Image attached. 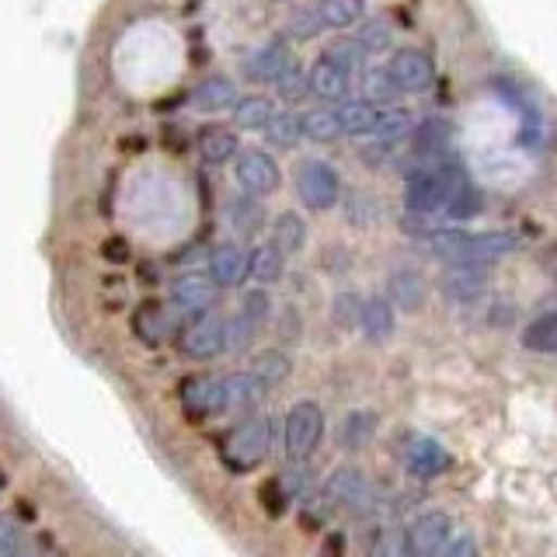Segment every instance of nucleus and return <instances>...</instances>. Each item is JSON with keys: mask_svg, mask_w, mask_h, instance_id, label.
I'll list each match as a JSON object with an SVG mask.
<instances>
[{"mask_svg": "<svg viewBox=\"0 0 557 557\" xmlns=\"http://www.w3.org/2000/svg\"><path fill=\"white\" fill-rule=\"evenodd\" d=\"M286 32L293 35V39H318V35L324 32V22H321L318 8H300V11H293V14H289V22H286Z\"/></svg>", "mask_w": 557, "mask_h": 557, "instance_id": "58836bf2", "label": "nucleus"}, {"mask_svg": "<svg viewBox=\"0 0 557 557\" xmlns=\"http://www.w3.org/2000/svg\"><path fill=\"white\" fill-rule=\"evenodd\" d=\"M136 335L144 338L147 345H161L171 335V318L161 307L147 304L144 310L136 313Z\"/></svg>", "mask_w": 557, "mask_h": 557, "instance_id": "2f4dec72", "label": "nucleus"}, {"mask_svg": "<svg viewBox=\"0 0 557 557\" xmlns=\"http://www.w3.org/2000/svg\"><path fill=\"white\" fill-rule=\"evenodd\" d=\"M275 115V104L269 98H240L234 104V126L244 133H265Z\"/></svg>", "mask_w": 557, "mask_h": 557, "instance_id": "b1692460", "label": "nucleus"}, {"mask_svg": "<svg viewBox=\"0 0 557 557\" xmlns=\"http://www.w3.org/2000/svg\"><path fill=\"white\" fill-rule=\"evenodd\" d=\"M443 557H478V544L470 536H460L449 547H443Z\"/></svg>", "mask_w": 557, "mask_h": 557, "instance_id": "49530a36", "label": "nucleus"}, {"mask_svg": "<svg viewBox=\"0 0 557 557\" xmlns=\"http://www.w3.org/2000/svg\"><path fill=\"white\" fill-rule=\"evenodd\" d=\"M275 91H278V98H286V101H300V98L310 91L307 70L293 60V63L283 70V74H278V81H275Z\"/></svg>", "mask_w": 557, "mask_h": 557, "instance_id": "e433bc0d", "label": "nucleus"}, {"mask_svg": "<svg viewBox=\"0 0 557 557\" xmlns=\"http://www.w3.org/2000/svg\"><path fill=\"white\" fill-rule=\"evenodd\" d=\"M335 112H338L345 136H373L376 115H380L373 101H342Z\"/></svg>", "mask_w": 557, "mask_h": 557, "instance_id": "5701e85b", "label": "nucleus"}, {"mask_svg": "<svg viewBox=\"0 0 557 557\" xmlns=\"http://www.w3.org/2000/svg\"><path fill=\"white\" fill-rule=\"evenodd\" d=\"M231 223H234V231L240 237H251L261 231V223H265V216H261V206L255 196H244L231 206Z\"/></svg>", "mask_w": 557, "mask_h": 557, "instance_id": "f704fd0d", "label": "nucleus"}, {"mask_svg": "<svg viewBox=\"0 0 557 557\" xmlns=\"http://www.w3.org/2000/svg\"><path fill=\"white\" fill-rule=\"evenodd\" d=\"M296 196H300V202L307 209H313V213H327V209H335V202L342 199L338 171L327 161L307 157V161H300V168H296Z\"/></svg>", "mask_w": 557, "mask_h": 557, "instance_id": "20e7f679", "label": "nucleus"}, {"mask_svg": "<svg viewBox=\"0 0 557 557\" xmlns=\"http://www.w3.org/2000/svg\"><path fill=\"white\" fill-rule=\"evenodd\" d=\"M449 467V453L435 440H414L408 446V470L414 478H440Z\"/></svg>", "mask_w": 557, "mask_h": 557, "instance_id": "aec40b11", "label": "nucleus"}, {"mask_svg": "<svg viewBox=\"0 0 557 557\" xmlns=\"http://www.w3.org/2000/svg\"><path fill=\"white\" fill-rule=\"evenodd\" d=\"M321 435H324L321 405H313V400H300V405L289 408L286 425H283V446H286V457L293 463H304L310 453L318 449Z\"/></svg>", "mask_w": 557, "mask_h": 557, "instance_id": "39448f33", "label": "nucleus"}, {"mask_svg": "<svg viewBox=\"0 0 557 557\" xmlns=\"http://www.w3.org/2000/svg\"><path fill=\"white\" fill-rule=\"evenodd\" d=\"M387 296H391L394 307L414 313V310H422L425 300H429V283L411 269H397L387 278Z\"/></svg>", "mask_w": 557, "mask_h": 557, "instance_id": "dca6fc26", "label": "nucleus"}, {"mask_svg": "<svg viewBox=\"0 0 557 557\" xmlns=\"http://www.w3.org/2000/svg\"><path fill=\"white\" fill-rule=\"evenodd\" d=\"M359 310H362V300H359V296L345 293V296H338V304H335V318H338V324L352 327V324H359Z\"/></svg>", "mask_w": 557, "mask_h": 557, "instance_id": "a18cd8bd", "label": "nucleus"}, {"mask_svg": "<svg viewBox=\"0 0 557 557\" xmlns=\"http://www.w3.org/2000/svg\"><path fill=\"white\" fill-rule=\"evenodd\" d=\"M269 391L251 373H234L226 376V411H240V408H255Z\"/></svg>", "mask_w": 557, "mask_h": 557, "instance_id": "cd10ccee", "label": "nucleus"}, {"mask_svg": "<svg viewBox=\"0 0 557 557\" xmlns=\"http://www.w3.org/2000/svg\"><path fill=\"white\" fill-rule=\"evenodd\" d=\"M373 432H376V418L370 411H356V414H348L345 418V429H342V440L348 449H359L373 440Z\"/></svg>", "mask_w": 557, "mask_h": 557, "instance_id": "c9c22d12", "label": "nucleus"}, {"mask_svg": "<svg viewBox=\"0 0 557 557\" xmlns=\"http://www.w3.org/2000/svg\"><path fill=\"white\" fill-rule=\"evenodd\" d=\"M293 63V52H289V46L283 42V39H272V42H261L258 49H255V57L248 60V74H251V81H258V84H275L278 81V74Z\"/></svg>", "mask_w": 557, "mask_h": 557, "instance_id": "2eb2a0df", "label": "nucleus"}, {"mask_svg": "<svg viewBox=\"0 0 557 557\" xmlns=\"http://www.w3.org/2000/svg\"><path fill=\"white\" fill-rule=\"evenodd\" d=\"M286 272V255L275 248V244H258V248L251 251V278H258L261 286H272L278 283Z\"/></svg>", "mask_w": 557, "mask_h": 557, "instance_id": "a878e982", "label": "nucleus"}, {"mask_svg": "<svg viewBox=\"0 0 557 557\" xmlns=\"http://www.w3.org/2000/svg\"><path fill=\"white\" fill-rule=\"evenodd\" d=\"M272 244L283 255H296L304 251L307 244V223L300 213H293V209H286V213H278L275 223H272Z\"/></svg>", "mask_w": 557, "mask_h": 557, "instance_id": "4be33fe9", "label": "nucleus"}, {"mask_svg": "<svg viewBox=\"0 0 557 557\" xmlns=\"http://www.w3.org/2000/svg\"><path fill=\"white\" fill-rule=\"evenodd\" d=\"M234 178L244 196L261 199L283 185V171H278L275 157H269L265 150H240L234 161Z\"/></svg>", "mask_w": 557, "mask_h": 557, "instance_id": "0eeeda50", "label": "nucleus"}, {"mask_svg": "<svg viewBox=\"0 0 557 557\" xmlns=\"http://www.w3.org/2000/svg\"><path fill=\"white\" fill-rule=\"evenodd\" d=\"M327 57L335 60V63H342V66L348 70V74H359V70L366 66V49H362L356 39H352V42H348V39L335 42V46L327 49Z\"/></svg>", "mask_w": 557, "mask_h": 557, "instance_id": "79ce46f5", "label": "nucleus"}, {"mask_svg": "<svg viewBox=\"0 0 557 557\" xmlns=\"http://www.w3.org/2000/svg\"><path fill=\"white\" fill-rule=\"evenodd\" d=\"M484 286H487V275L481 265H453V272L443 278V293L457 304L478 300V296L484 293Z\"/></svg>", "mask_w": 557, "mask_h": 557, "instance_id": "6ab92c4d", "label": "nucleus"}, {"mask_svg": "<svg viewBox=\"0 0 557 557\" xmlns=\"http://www.w3.org/2000/svg\"><path fill=\"white\" fill-rule=\"evenodd\" d=\"M307 81H310V91L318 95V98H324V101H342L345 95H348V84H352V74L342 66V63H335L324 52V57L313 63L310 70H307Z\"/></svg>", "mask_w": 557, "mask_h": 557, "instance_id": "4468645a", "label": "nucleus"}, {"mask_svg": "<svg viewBox=\"0 0 557 557\" xmlns=\"http://www.w3.org/2000/svg\"><path fill=\"white\" fill-rule=\"evenodd\" d=\"M171 307L178 318L196 321L213 307V278L199 272H185L171 283Z\"/></svg>", "mask_w": 557, "mask_h": 557, "instance_id": "9b49d317", "label": "nucleus"}, {"mask_svg": "<svg viewBox=\"0 0 557 557\" xmlns=\"http://www.w3.org/2000/svg\"><path fill=\"white\" fill-rule=\"evenodd\" d=\"M324 502L331 505V509H338V512L366 516V512L373 509V484L362 478V470L342 467L324 484Z\"/></svg>", "mask_w": 557, "mask_h": 557, "instance_id": "423d86ee", "label": "nucleus"}, {"mask_svg": "<svg viewBox=\"0 0 557 557\" xmlns=\"http://www.w3.org/2000/svg\"><path fill=\"white\" fill-rule=\"evenodd\" d=\"M237 101L240 95L231 77H206L202 84H196V91H191V104H196L199 112H223V109H234Z\"/></svg>", "mask_w": 557, "mask_h": 557, "instance_id": "f3484780", "label": "nucleus"}, {"mask_svg": "<svg viewBox=\"0 0 557 557\" xmlns=\"http://www.w3.org/2000/svg\"><path fill=\"white\" fill-rule=\"evenodd\" d=\"M272 440H275L272 418H248V422L237 425L223 440L220 457H223L226 467L234 470V474H244V470H255V467H261V463L269 460Z\"/></svg>", "mask_w": 557, "mask_h": 557, "instance_id": "7ed1b4c3", "label": "nucleus"}, {"mask_svg": "<svg viewBox=\"0 0 557 557\" xmlns=\"http://www.w3.org/2000/svg\"><path fill=\"white\" fill-rule=\"evenodd\" d=\"M362 0H321L318 4L324 28H352L356 22H362Z\"/></svg>", "mask_w": 557, "mask_h": 557, "instance_id": "c756f323", "label": "nucleus"}, {"mask_svg": "<svg viewBox=\"0 0 557 557\" xmlns=\"http://www.w3.org/2000/svg\"><path fill=\"white\" fill-rule=\"evenodd\" d=\"M199 157L206 164H226V161H234L237 157V136L231 129H223V126H202L199 129Z\"/></svg>", "mask_w": 557, "mask_h": 557, "instance_id": "412c9836", "label": "nucleus"}, {"mask_svg": "<svg viewBox=\"0 0 557 557\" xmlns=\"http://www.w3.org/2000/svg\"><path fill=\"white\" fill-rule=\"evenodd\" d=\"M453 519L446 512H425L418 516L411 527L405 530L408 540V557H440L443 547L449 544Z\"/></svg>", "mask_w": 557, "mask_h": 557, "instance_id": "9d476101", "label": "nucleus"}, {"mask_svg": "<svg viewBox=\"0 0 557 557\" xmlns=\"http://www.w3.org/2000/svg\"><path fill=\"white\" fill-rule=\"evenodd\" d=\"M478 213H481V191L467 182V185L457 191V196L449 199L446 216H453V220H470V216H478Z\"/></svg>", "mask_w": 557, "mask_h": 557, "instance_id": "ea45409f", "label": "nucleus"}, {"mask_svg": "<svg viewBox=\"0 0 557 557\" xmlns=\"http://www.w3.org/2000/svg\"><path fill=\"white\" fill-rule=\"evenodd\" d=\"M429 248L449 265H487L516 248L512 234H460V231H440L429 234Z\"/></svg>", "mask_w": 557, "mask_h": 557, "instance_id": "f03ea898", "label": "nucleus"}, {"mask_svg": "<svg viewBox=\"0 0 557 557\" xmlns=\"http://www.w3.org/2000/svg\"><path fill=\"white\" fill-rule=\"evenodd\" d=\"M300 119H304V136L313 139V144H335L338 136H345L335 109H313Z\"/></svg>", "mask_w": 557, "mask_h": 557, "instance_id": "c85d7f7f", "label": "nucleus"}, {"mask_svg": "<svg viewBox=\"0 0 557 557\" xmlns=\"http://www.w3.org/2000/svg\"><path fill=\"white\" fill-rule=\"evenodd\" d=\"M206 275L213 278V286H240L251 275V251H244L240 244H220L206 258Z\"/></svg>", "mask_w": 557, "mask_h": 557, "instance_id": "ddd939ff", "label": "nucleus"}, {"mask_svg": "<svg viewBox=\"0 0 557 557\" xmlns=\"http://www.w3.org/2000/svg\"><path fill=\"white\" fill-rule=\"evenodd\" d=\"M362 91H366V101H391L397 95L394 81L387 77V70H366L362 74Z\"/></svg>", "mask_w": 557, "mask_h": 557, "instance_id": "a19ab883", "label": "nucleus"}, {"mask_svg": "<svg viewBox=\"0 0 557 557\" xmlns=\"http://www.w3.org/2000/svg\"><path fill=\"white\" fill-rule=\"evenodd\" d=\"M370 557H408V540L400 530H387L376 536V544L370 550Z\"/></svg>", "mask_w": 557, "mask_h": 557, "instance_id": "37998d69", "label": "nucleus"}, {"mask_svg": "<svg viewBox=\"0 0 557 557\" xmlns=\"http://www.w3.org/2000/svg\"><path fill=\"white\" fill-rule=\"evenodd\" d=\"M383 70H387V77L394 81L397 95H418V91H429L435 84V63L422 49H397Z\"/></svg>", "mask_w": 557, "mask_h": 557, "instance_id": "6e6552de", "label": "nucleus"}, {"mask_svg": "<svg viewBox=\"0 0 557 557\" xmlns=\"http://www.w3.org/2000/svg\"><path fill=\"white\" fill-rule=\"evenodd\" d=\"M240 310L248 313V318H255L258 324H265V321H269V310H272V304H269V296L261 293V289H251V293L240 300Z\"/></svg>", "mask_w": 557, "mask_h": 557, "instance_id": "c03bdc74", "label": "nucleus"}, {"mask_svg": "<svg viewBox=\"0 0 557 557\" xmlns=\"http://www.w3.org/2000/svg\"><path fill=\"white\" fill-rule=\"evenodd\" d=\"M261 387L265 391H272V387H278V383H283L286 376H289V359H286V352H261L255 362H251V370H248Z\"/></svg>", "mask_w": 557, "mask_h": 557, "instance_id": "7c9ffc66", "label": "nucleus"}, {"mask_svg": "<svg viewBox=\"0 0 557 557\" xmlns=\"http://www.w3.org/2000/svg\"><path fill=\"white\" fill-rule=\"evenodd\" d=\"M265 136L275 147H296L304 139V119L296 112H275L272 122L265 126Z\"/></svg>", "mask_w": 557, "mask_h": 557, "instance_id": "473e14b6", "label": "nucleus"}, {"mask_svg": "<svg viewBox=\"0 0 557 557\" xmlns=\"http://www.w3.org/2000/svg\"><path fill=\"white\" fill-rule=\"evenodd\" d=\"M411 129H414V119H411L405 109H380L376 126H373V136L383 139V144H394V139L408 136Z\"/></svg>", "mask_w": 557, "mask_h": 557, "instance_id": "72a5a7b5", "label": "nucleus"}, {"mask_svg": "<svg viewBox=\"0 0 557 557\" xmlns=\"http://www.w3.org/2000/svg\"><path fill=\"white\" fill-rule=\"evenodd\" d=\"M182 352L188 359H216L226 352V321L216 313H202L182 335Z\"/></svg>", "mask_w": 557, "mask_h": 557, "instance_id": "f8f14e48", "label": "nucleus"}, {"mask_svg": "<svg viewBox=\"0 0 557 557\" xmlns=\"http://www.w3.org/2000/svg\"><path fill=\"white\" fill-rule=\"evenodd\" d=\"M0 557H42L35 540L14 516H0Z\"/></svg>", "mask_w": 557, "mask_h": 557, "instance_id": "393cba45", "label": "nucleus"}, {"mask_svg": "<svg viewBox=\"0 0 557 557\" xmlns=\"http://www.w3.org/2000/svg\"><path fill=\"white\" fill-rule=\"evenodd\" d=\"M359 327L370 342H387L394 335V304L387 296H370L359 310Z\"/></svg>", "mask_w": 557, "mask_h": 557, "instance_id": "a211bd4d", "label": "nucleus"}, {"mask_svg": "<svg viewBox=\"0 0 557 557\" xmlns=\"http://www.w3.org/2000/svg\"><path fill=\"white\" fill-rule=\"evenodd\" d=\"M182 408L196 418H213L226 411V376H188L182 383Z\"/></svg>", "mask_w": 557, "mask_h": 557, "instance_id": "1a4fd4ad", "label": "nucleus"}, {"mask_svg": "<svg viewBox=\"0 0 557 557\" xmlns=\"http://www.w3.org/2000/svg\"><path fill=\"white\" fill-rule=\"evenodd\" d=\"M356 42L366 49V52H380V49H391L394 42V28L383 22V17H373V22H366L356 35Z\"/></svg>", "mask_w": 557, "mask_h": 557, "instance_id": "4c0bfd02", "label": "nucleus"}, {"mask_svg": "<svg viewBox=\"0 0 557 557\" xmlns=\"http://www.w3.org/2000/svg\"><path fill=\"white\" fill-rule=\"evenodd\" d=\"M467 185L463 171L440 157L418 168L405 185V209L411 216H446V206Z\"/></svg>", "mask_w": 557, "mask_h": 557, "instance_id": "f257e3e1", "label": "nucleus"}, {"mask_svg": "<svg viewBox=\"0 0 557 557\" xmlns=\"http://www.w3.org/2000/svg\"><path fill=\"white\" fill-rule=\"evenodd\" d=\"M522 345H527L530 352L554 356L557 352V310H550V313H544V318L530 321L527 331H522Z\"/></svg>", "mask_w": 557, "mask_h": 557, "instance_id": "bb28decb", "label": "nucleus"}]
</instances>
